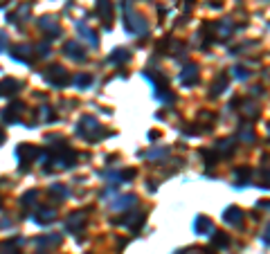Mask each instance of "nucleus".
Returning <instances> with one entry per match:
<instances>
[{
    "label": "nucleus",
    "mask_w": 270,
    "mask_h": 254,
    "mask_svg": "<svg viewBox=\"0 0 270 254\" xmlns=\"http://www.w3.org/2000/svg\"><path fill=\"white\" fill-rule=\"evenodd\" d=\"M18 12H20V14H25V12H29V7H27V5H20V9H18ZM12 20H18V14H14Z\"/></svg>",
    "instance_id": "18"
},
{
    "label": "nucleus",
    "mask_w": 270,
    "mask_h": 254,
    "mask_svg": "<svg viewBox=\"0 0 270 254\" xmlns=\"http://www.w3.org/2000/svg\"><path fill=\"white\" fill-rule=\"evenodd\" d=\"M65 52L72 56V59H77V61H84L86 59V54H84V48H79V45L75 43V41H70V43H65Z\"/></svg>",
    "instance_id": "6"
},
{
    "label": "nucleus",
    "mask_w": 270,
    "mask_h": 254,
    "mask_svg": "<svg viewBox=\"0 0 270 254\" xmlns=\"http://www.w3.org/2000/svg\"><path fill=\"white\" fill-rule=\"evenodd\" d=\"M52 117H54V115H52V113L48 111V108H43V111H41V119H48V122H50Z\"/></svg>",
    "instance_id": "17"
},
{
    "label": "nucleus",
    "mask_w": 270,
    "mask_h": 254,
    "mask_svg": "<svg viewBox=\"0 0 270 254\" xmlns=\"http://www.w3.org/2000/svg\"><path fill=\"white\" fill-rule=\"evenodd\" d=\"M214 243H216V245H227V236L216 234V236H214Z\"/></svg>",
    "instance_id": "16"
},
{
    "label": "nucleus",
    "mask_w": 270,
    "mask_h": 254,
    "mask_svg": "<svg viewBox=\"0 0 270 254\" xmlns=\"http://www.w3.org/2000/svg\"><path fill=\"white\" fill-rule=\"evenodd\" d=\"M41 27H43V29H48V32H52L54 36L59 34V25H56L52 18H43V20H41Z\"/></svg>",
    "instance_id": "10"
},
{
    "label": "nucleus",
    "mask_w": 270,
    "mask_h": 254,
    "mask_svg": "<svg viewBox=\"0 0 270 254\" xmlns=\"http://www.w3.org/2000/svg\"><path fill=\"white\" fill-rule=\"evenodd\" d=\"M223 219L230 223V225H239V223H241V209H239V207H227Z\"/></svg>",
    "instance_id": "5"
},
{
    "label": "nucleus",
    "mask_w": 270,
    "mask_h": 254,
    "mask_svg": "<svg viewBox=\"0 0 270 254\" xmlns=\"http://www.w3.org/2000/svg\"><path fill=\"white\" fill-rule=\"evenodd\" d=\"M5 45H7V36L5 32H0V50H5Z\"/></svg>",
    "instance_id": "20"
},
{
    "label": "nucleus",
    "mask_w": 270,
    "mask_h": 254,
    "mask_svg": "<svg viewBox=\"0 0 270 254\" xmlns=\"http://www.w3.org/2000/svg\"><path fill=\"white\" fill-rule=\"evenodd\" d=\"M97 7L102 9L104 20H111V3H108V0H99V3H97Z\"/></svg>",
    "instance_id": "11"
},
{
    "label": "nucleus",
    "mask_w": 270,
    "mask_h": 254,
    "mask_svg": "<svg viewBox=\"0 0 270 254\" xmlns=\"http://www.w3.org/2000/svg\"><path fill=\"white\" fill-rule=\"evenodd\" d=\"M79 135L84 137V139H88V142H92V139H97L102 135V128H99V124H97V119L95 117H84L79 122Z\"/></svg>",
    "instance_id": "1"
},
{
    "label": "nucleus",
    "mask_w": 270,
    "mask_h": 254,
    "mask_svg": "<svg viewBox=\"0 0 270 254\" xmlns=\"http://www.w3.org/2000/svg\"><path fill=\"white\" fill-rule=\"evenodd\" d=\"M196 81H198V68H196V65H187L185 72H183V84L194 86Z\"/></svg>",
    "instance_id": "3"
},
{
    "label": "nucleus",
    "mask_w": 270,
    "mask_h": 254,
    "mask_svg": "<svg viewBox=\"0 0 270 254\" xmlns=\"http://www.w3.org/2000/svg\"><path fill=\"white\" fill-rule=\"evenodd\" d=\"M3 139H5V135H3V131H0V142H3Z\"/></svg>",
    "instance_id": "21"
},
{
    "label": "nucleus",
    "mask_w": 270,
    "mask_h": 254,
    "mask_svg": "<svg viewBox=\"0 0 270 254\" xmlns=\"http://www.w3.org/2000/svg\"><path fill=\"white\" fill-rule=\"evenodd\" d=\"M227 88V75H221L219 79H216V84L212 86V97H216V95H221L223 90Z\"/></svg>",
    "instance_id": "9"
},
{
    "label": "nucleus",
    "mask_w": 270,
    "mask_h": 254,
    "mask_svg": "<svg viewBox=\"0 0 270 254\" xmlns=\"http://www.w3.org/2000/svg\"><path fill=\"white\" fill-rule=\"evenodd\" d=\"M43 79L48 81L50 86H56V88H61V86L68 84V75H65V70L61 68V65H52L50 70H45L43 72Z\"/></svg>",
    "instance_id": "2"
},
{
    "label": "nucleus",
    "mask_w": 270,
    "mask_h": 254,
    "mask_svg": "<svg viewBox=\"0 0 270 254\" xmlns=\"http://www.w3.org/2000/svg\"><path fill=\"white\" fill-rule=\"evenodd\" d=\"M20 113H23V103H14L12 111H5L3 117L7 119V122H18V119H20Z\"/></svg>",
    "instance_id": "8"
},
{
    "label": "nucleus",
    "mask_w": 270,
    "mask_h": 254,
    "mask_svg": "<svg viewBox=\"0 0 270 254\" xmlns=\"http://www.w3.org/2000/svg\"><path fill=\"white\" fill-rule=\"evenodd\" d=\"M75 81H77V86H88L92 79H90V77H88V75H84V77H77Z\"/></svg>",
    "instance_id": "15"
},
{
    "label": "nucleus",
    "mask_w": 270,
    "mask_h": 254,
    "mask_svg": "<svg viewBox=\"0 0 270 254\" xmlns=\"http://www.w3.org/2000/svg\"><path fill=\"white\" fill-rule=\"evenodd\" d=\"M212 230V221L210 219H205V216H198V219H196V223H194V232L196 234H203V232H210Z\"/></svg>",
    "instance_id": "7"
},
{
    "label": "nucleus",
    "mask_w": 270,
    "mask_h": 254,
    "mask_svg": "<svg viewBox=\"0 0 270 254\" xmlns=\"http://www.w3.org/2000/svg\"><path fill=\"white\" fill-rule=\"evenodd\" d=\"M0 254H16V250H12V247H7V245H0Z\"/></svg>",
    "instance_id": "19"
},
{
    "label": "nucleus",
    "mask_w": 270,
    "mask_h": 254,
    "mask_svg": "<svg viewBox=\"0 0 270 254\" xmlns=\"http://www.w3.org/2000/svg\"><path fill=\"white\" fill-rule=\"evenodd\" d=\"M84 223H86L84 214H72V219L65 221V230L68 232H77L79 227H84Z\"/></svg>",
    "instance_id": "4"
},
{
    "label": "nucleus",
    "mask_w": 270,
    "mask_h": 254,
    "mask_svg": "<svg viewBox=\"0 0 270 254\" xmlns=\"http://www.w3.org/2000/svg\"><path fill=\"white\" fill-rule=\"evenodd\" d=\"M113 61H128V54H126V50H115L113 52Z\"/></svg>",
    "instance_id": "14"
},
{
    "label": "nucleus",
    "mask_w": 270,
    "mask_h": 254,
    "mask_svg": "<svg viewBox=\"0 0 270 254\" xmlns=\"http://www.w3.org/2000/svg\"><path fill=\"white\" fill-rule=\"evenodd\" d=\"M128 205H135V196H122V200L115 203V209H124Z\"/></svg>",
    "instance_id": "12"
},
{
    "label": "nucleus",
    "mask_w": 270,
    "mask_h": 254,
    "mask_svg": "<svg viewBox=\"0 0 270 254\" xmlns=\"http://www.w3.org/2000/svg\"><path fill=\"white\" fill-rule=\"evenodd\" d=\"M77 27H79V32H84V36H86V39H88V41H90V43H92V45H97V39H95V32H92V29H88V27H86V25H81V23H79V25H77Z\"/></svg>",
    "instance_id": "13"
}]
</instances>
